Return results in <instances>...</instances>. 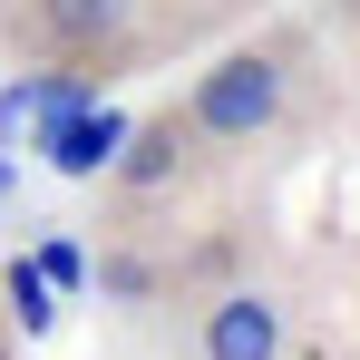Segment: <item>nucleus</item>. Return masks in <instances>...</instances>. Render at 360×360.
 Returning <instances> with one entry per match:
<instances>
[{
	"instance_id": "obj_1",
	"label": "nucleus",
	"mask_w": 360,
	"mask_h": 360,
	"mask_svg": "<svg viewBox=\"0 0 360 360\" xmlns=\"http://www.w3.org/2000/svg\"><path fill=\"white\" fill-rule=\"evenodd\" d=\"M156 331L176 341V360H292V283L234 224L185 234L166 302H156Z\"/></svg>"
},
{
	"instance_id": "obj_3",
	"label": "nucleus",
	"mask_w": 360,
	"mask_h": 360,
	"mask_svg": "<svg viewBox=\"0 0 360 360\" xmlns=\"http://www.w3.org/2000/svg\"><path fill=\"white\" fill-rule=\"evenodd\" d=\"M98 176H108L98 243H185V214L214 195L224 156H214V146L195 136V117L166 98V108H146V117L117 136V156H108Z\"/></svg>"
},
{
	"instance_id": "obj_4",
	"label": "nucleus",
	"mask_w": 360,
	"mask_h": 360,
	"mask_svg": "<svg viewBox=\"0 0 360 360\" xmlns=\"http://www.w3.org/2000/svg\"><path fill=\"white\" fill-rule=\"evenodd\" d=\"M146 39H156L146 0H0V49L30 68H59L78 88L136 68Z\"/></svg>"
},
{
	"instance_id": "obj_5",
	"label": "nucleus",
	"mask_w": 360,
	"mask_h": 360,
	"mask_svg": "<svg viewBox=\"0 0 360 360\" xmlns=\"http://www.w3.org/2000/svg\"><path fill=\"white\" fill-rule=\"evenodd\" d=\"M0 360H10V331H0Z\"/></svg>"
},
{
	"instance_id": "obj_2",
	"label": "nucleus",
	"mask_w": 360,
	"mask_h": 360,
	"mask_svg": "<svg viewBox=\"0 0 360 360\" xmlns=\"http://www.w3.org/2000/svg\"><path fill=\"white\" fill-rule=\"evenodd\" d=\"M302 78H311V30H243V39H224L214 59L185 78V117H195V136L224 156V166H243L253 146H273L283 127L302 117Z\"/></svg>"
}]
</instances>
